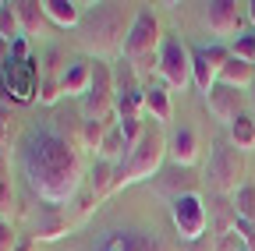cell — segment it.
Wrapping results in <instances>:
<instances>
[{
  "mask_svg": "<svg viewBox=\"0 0 255 251\" xmlns=\"http://www.w3.org/2000/svg\"><path fill=\"white\" fill-rule=\"evenodd\" d=\"M18 163H21V177L28 184V191L43 198L46 205H68L85 180L82 152L53 124H36V128L25 131Z\"/></svg>",
  "mask_w": 255,
  "mask_h": 251,
  "instance_id": "6da1fadb",
  "label": "cell"
},
{
  "mask_svg": "<svg viewBox=\"0 0 255 251\" xmlns=\"http://www.w3.org/2000/svg\"><path fill=\"white\" fill-rule=\"evenodd\" d=\"M135 14H128L124 4H96L82 18V46L96 53V60H107L114 53H124V39L131 32Z\"/></svg>",
  "mask_w": 255,
  "mask_h": 251,
  "instance_id": "7a4b0ae2",
  "label": "cell"
},
{
  "mask_svg": "<svg viewBox=\"0 0 255 251\" xmlns=\"http://www.w3.org/2000/svg\"><path fill=\"white\" fill-rule=\"evenodd\" d=\"M167 149H170V142L163 138V131H159V128H145L142 142L128 152V160L117 167L114 191H117V187H131V184H138V180H149L159 167H163Z\"/></svg>",
  "mask_w": 255,
  "mask_h": 251,
  "instance_id": "3957f363",
  "label": "cell"
},
{
  "mask_svg": "<svg viewBox=\"0 0 255 251\" xmlns=\"http://www.w3.org/2000/svg\"><path fill=\"white\" fill-rule=\"evenodd\" d=\"M241 177H245V160L241 152L231 145V138H220L209 152V167H206V180L216 195H238L241 191Z\"/></svg>",
  "mask_w": 255,
  "mask_h": 251,
  "instance_id": "277c9868",
  "label": "cell"
},
{
  "mask_svg": "<svg viewBox=\"0 0 255 251\" xmlns=\"http://www.w3.org/2000/svg\"><path fill=\"white\" fill-rule=\"evenodd\" d=\"M114 103H117V82H114V71H110L107 60H96V64H92V88L82 96V117H85V120L110 124Z\"/></svg>",
  "mask_w": 255,
  "mask_h": 251,
  "instance_id": "5b68a950",
  "label": "cell"
},
{
  "mask_svg": "<svg viewBox=\"0 0 255 251\" xmlns=\"http://www.w3.org/2000/svg\"><path fill=\"white\" fill-rule=\"evenodd\" d=\"M156 46H163L159 18L149 7H138L135 21H131V32H128V39H124V60L128 64H142V60H149L156 53Z\"/></svg>",
  "mask_w": 255,
  "mask_h": 251,
  "instance_id": "8992f818",
  "label": "cell"
},
{
  "mask_svg": "<svg viewBox=\"0 0 255 251\" xmlns=\"http://www.w3.org/2000/svg\"><path fill=\"white\" fill-rule=\"evenodd\" d=\"M156 68H159V78H163L167 88L184 92L191 82H195V75H191V50L181 39H167L163 46H159Z\"/></svg>",
  "mask_w": 255,
  "mask_h": 251,
  "instance_id": "52a82bcc",
  "label": "cell"
},
{
  "mask_svg": "<svg viewBox=\"0 0 255 251\" xmlns=\"http://www.w3.org/2000/svg\"><path fill=\"white\" fill-rule=\"evenodd\" d=\"M170 216H174V230L181 234V241H199L206 234V223H209V212H206V202L202 195L195 191H184L170 202Z\"/></svg>",
  "mask_w": 255,
  "mask_h": 251,
  "instance_id": "ba28073f",
  "label": "cell"
},
{
  "mask_svg": "<svg viewBox=\"0 0 255 251\" xmlns=\"http://www.w3.org/2000/svg\"><path fill=\"white\" fill-rule=\"evenodd\" d=\"M36 60H11L0 75V96H11L14 103H32L36 99Z\"/></svg>",
  "mask_w": 255,
  "mask_h": 251,
  "instance_id": "9c48e42d",
  "label": "cell"
},
{
  "mask_svg": "<svg viewBox=\"0 0 255 251\" xmlns=\"http://www.w3.org/2000/svg\"><path fill=\"white\" fill-rule=\"evenodd\" d=\"M121 120H142L145 110V88L138 85V75L131 64H121V78H117V103H114Z\"/></svg>",
  "mask_w": 255,
  "mask_h": 251,
  "instance_id": "30bf717a",
  "label": "cell"
},
{
  "mask_svg": "<svg viewBox=\"0 0 255 251\" xmlns=\"http://www.w3.org/2000/svg\"><path fill=\"white\" fill-rule=\"evenodd\" d=\"M241 7L245 4H234V0H213V4L206 7V28L216 39L241 36Z\"/></svg>",
  "mask_w": 255,
  "mask_h": 251,
  "instance_id": "8fae6325",
  "label": "cell"
},
{
  "mask_svg": "<svg viewBox=\"0 0 255 251\" xmlns=\"http://www.w3.org/2000/svg\"><path fill=\"white\" fill-rule=\"evenodd\" d=\"M92 251H163V248H159V241H152L138 230H107Z\"/></svg>",
  "mask_w": 255,
  "mask_h": 251,
  "instance_id": "7c38bea8",
  "label": "cell"
},
{
  "mask_svg": "<svg viewBox=\"0 0 255 251\" xmlns=\"http://www.w3.org/2000/svg\"><path fill=\"white\" fill-rule=\"evenodd\" d=\"M206 106H209V113H213L216 120L227 124V128L245 113V110H241V92L231 88V85H216L209 96H206Z\"/></svg>",
  "mask_w": 255,
  "mask_h": 251,
  "instance_id": "4fadbf2b",
  "label": "cell"
},
{
  "mask_svg": "<svg viewBox=\"0 0 255 251\" xmlns=\"http://www.w3.org/2000/svg\"><path fill=\"white\" fill-rule=\"evenodd\" d=\"M60 92L64 96H85V92L92 88V60H71L68 68L60 71Z\"/></svg>",
  "mask_w": 255,
  "mask_h": 251,
  "instance_id": "5bb4252c",
  "label": "cell"
},
{
  "mask_svg": "<svg viewBox=\"0 0 255 251\" xmlns=\"http://www.w3.org/2000/svg\"><path fill=\"white\" fill-rule=\"evenodd\" d=\"M170 160L181 167V170H188V167H195L199 163V135L191 131V128H177L174 131V138H170Z\"/></svg>",
  "mask_w": 255,
  "mask_h": 251,
  "instance_id": "9a60e30c",
  "label": "cell"
},
{
  "mask_svg": "<svg viewBox=\"0 0 255 251\" xmlns=\"http://www.w3.org/2000/svg\"><path fill=\"white\" fill-rule=\"evenodd\" d=\"M220 85H231V88H238V92L252 88V85H255V64L231 53V60L220 68Z\"/></svg>",
  "mask_w": 255,
  "mask_h": 251,
  "instance_id": "2e32d148",
  "label": "cell"
},
{
  "mask_svg": "<svg viewBox=\"0 0 255 251\" xmlns=\"http://www.w3.org/2000/svg\"><path fill=\"white\" fill-rule=\"evenodd\" d=\"M145 113L156 124H167L174 117V103H170V88L167 85H145Z\"/></svg>",
  "mask_w": 255,
  "mask_h": 251,
  "instance_id": "e0dca14e",
  "label": "cell"
},
{
  "mask_svg": "<svg viewBox=\"0 0 255 251\" xmlns=\"http://www.w3.org/2000/svg\"><path fill=\"white\" fill-rule=\"evenodd\" d=\"M43 14L60 28H78L82 25V7L71 4V0H43Z\"/></svg>",
  "mask_w": 255,
  "mask_h": 251,
  "instance_id": "ac0fdd59",
  "label": "cell"
},
{
  "mask_svg": "<svg viewBox=\"0 0 255 251\" xmlns=\"http://www.w3.org/2000/svg\"><path fill=\"white\" fill-rule=\"evenodd\" d=\"M191 75H195V85H199L202 96H209V92L220 85V75H216V68L209 64V57H206L202 46L191 50Z\"/></svg>",
  "mask_w": 255,
  "mask_h": 251,
  "instance_id": "d6986e66",
  "label": "cell"
},
{
  "mask_svg": "<svg viewBox=\"0 0 255 251\" xmlns=\"http://www.w3.org/2000/svg\"><path fill=\"white\" fill-rule=\"evenodd\" d=\"M227 138L238 152H252L255 149V117L252 113H241L231 128H227Z\"/></svg>",
  "mask_w": 255,
  "mask_h": 251,
  "instance_id": "ffe728a7",
  "label": "cell"
},
{
  "mask_svg": "<svg viewBox=\"0 0 255 251\" xmlns=\"http://www.w3.org/2000/svg\"><path fill=\"white\" fill-rule=\"evenodd\" d=\"M14 14H18V21H21V32H28V36H39V28H43V0H18L14 4Z\"/></svg>",
  "mask_w": 255,
  "mask_h": 251,
  "instance_id": "44dd1931",
  "label": "cell"
},
{
  "mask_svg": "<svg viewBox=\"0 0 255 251\" xmlns=\"http://www.w3.org/2000/svg\"><path fill=\"white\" fill-rule=\"evenodd\" d=\"M89 180H92V202H103V198L114 191V180H117V170H114V163L100 160V163L92 167Z\"/></svg>",
  "mask_w": 255,
  "mask_h": 251,
  "instance_id": "7402d4cb",
  "label": "cell"
},
{
  "mask_svg": "<svg viewBox=\"0 0 255 251\" xmlns=\"http://www.w3.org/2000/svg\"><path fill=\"white\" fill-rule=\"evenodd\" d=\"M128 142H124V135H121V124H110L107 128V138H103V145H100V160H107V163H114V160H128Z\"/></svg>",
  "mask_w": 255,
  "mask_h": 251,
  "instance_id": "603a6c76",
  "label": "cell"
},
{
  "mask_svg": "<svg viewBox=\"0 0 255 251\" xmlns=\"http://www.w3.org/2000/svg\"><path fill=\"white\" fill-rule=\"evenodd\" d=\"M68 234V219L60 212H43L39 223H36V241H57Z\"/></svg>",
  "mask_w": 255,
  "mask_h": 251,
  "instance_id": "cb8c5ba5",
  "label": "cell"
},
{
  "mask_svg": "<svg viewBox=\"0 0 255 251\" xmlns=\"http://www.w3.org/2000/svg\"><path fill=\"white\" fill-rule=\"evenodd\" d=\"M234 216L255 223V184H241V191L234 195Z\"/></svg>",
  "mask_w": 255,
  "mask_h": 251,
  "instance_id": "d4e9b609",
  "label": "cell"
},
{
  "mask_svg": "<svg viewBox=\"0 0 255 251\" xmlns=\"http://www.w3.org/2000/svg\"><path fill=\"white\" fill-rule=\"evenodd\" d=\"M18 32H21V21L14 14V4H0V36L7 43H14V39H21Z\"/></svg>",
  "mask_w": 255,
  "mask_h": 251,
  "instance_id": "484cf974",
  "label": "cell"
},
{
  "mask_svg": "<svg viewBox=\"0 0 255 251\" xmlns=\"http://www.w3.org/2000/svg\"><path fill=\"white\" fill-rule=\"evenodd\" d=\"M11 142H14V117H11V110L4 103H0V156L11 149Z\"/></svg>",
  "mask_w": 255,
  "mask_h": 251,
  "instance_id": "4316f807",
  "label": "cell"
},
{
  "mask_svg": "<svg viewBox=\"0 0 255 251\" xmlns=\"http://www.w3.org/2000/svg\"><path fill=\"white\" fill-rule=\"evenodd\" d=\"M107 128H110V124L85 120V149H96V152H100V145H103V138H107Z\"/></svg>",
  "mask_w": 255,
  "mask_h": 251,
  "instance_id": "83f0119b",
  "label": "cell"
},
{
  "mask_svg": "<svg viewBox=\"0 0 255 251\" xmlns=\"http://www.w3.org/2000/svg\"><path fill=\"white\" fill-rule=\"evenodd\" d=\"M231 53H234V57H241V60H252V64H255V36H238Z\"/></svg>",
  "mask_w": 255,
  "mask_h": 251,
  "instance_id": "f1b7e54d",
  "label": "cell"
},
{
  "mask_svg": "<svg viewBox=\"0 0 255 251\" xmlns=\"http://www.w3.org/2000/svg\"><path fill=\"white\" fill-rule=\"evenodd\" d=\"M60 96H64V92H60V82L46 78V82L39 85V103H43V106H53V103H57Z\"/></svg>",
  "mask_w": 255,
  "mask_h": 251,
  "instance_id": "f546056e",
  "label": "cell"
},
{
  "mask_svg": "<svg viewBox=\"0 0 255 251\" xmlns=\"http://www.w3.org/2000/svg\"><path fill=\"white\" fill-rule=\"evenodd\" d=\"M14 227L7 223V219H0V251H14Z\"/></svg>",
  "mask_w": 255,
  "mask_h": 251,
  "instance_id": "4dcf8cb0",
  "label": "cell"
},
{
  "mask_svg": "<svg viewBox=\"0 0 255 251\" xmlns=\"http://www.w3.org/2000/svg\"><path fill=\"white\" fill-rule=\"evenodd\" d=\"M7 212H11V187L0 180V219H4Z\"/></svg>",
  "mask_w": 255,
  "mask_h": 251,
  "instance_id": "1f68e13d",
  "label": "cell"
},
{
  "mask_svg": "<svg viewBox=\"0 0 255 251\" xmlns=\"http://www.w3.org/2000/svg\"><path fill=\"white\" fill-rule=\"evenodd\" d=\"M7 53H11V43L0 36V64H7Z\"/></svg>",
  "mask_w": 255,
  "mask_h": 251,
  "instance_id": "d6a6232c",
  "label": "cell"
},
{
  "mask_svg": "<svg viewBox=\"0 0 255 251\" xmlns=\"http://www.w3.org/2000/svg\"><path fill=\"white\" fill-rule=\"evenodd\" d=\"M245 7H248V21H252V28H255V0H248Z\"/></svg>",
  "mask_w": 255,
  "mask_h": 251,
  "instance_id": "836d02e7",
  "label": "cell"
},
{
  "mask_svg": "<svg viewBox=\"0 0 255 251\" xmlns=\"http://www.w3.org/2000/svg\"><path fill=\"white\" fill-rule=\"evenodd\" d=\"M252 117H255V85H252Z\"/></svg>",
  "mask_w": 255,
  "mask_h": 251,
  "instance_id": "e575fe53",
  "label": "cell"
},
{
  "mask_svg": "<svg viewBox=\"0 0 255 251\" xmlns=\"http://www.w3.org/2000/svg\"><path fill=\"white\" fill-rule=\"evenodd\" d=\"M234 251H248V248H245V244H238V248H234Z\"/></svg>",
  "mask_w": 255,
  "mask_h": 251,
  "instance_id": "d590c367",
  "label": "cell"
}]
</instances>
